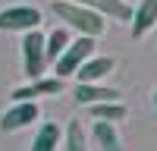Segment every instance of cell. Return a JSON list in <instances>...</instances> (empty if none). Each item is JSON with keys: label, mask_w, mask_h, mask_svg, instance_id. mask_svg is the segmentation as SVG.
<instances>
[{"label": "cell", "mask_w": 157, "mask_h": 151, "mask_svg": "<svg viewBox=\"0 0 157 151\" xmlns=\"http://www.w3.org/2000/svg\"><path fill=\"white\" fill-rule=\"evenodd\" d=\"M50 13H54V16H60L66 25H72L78 35H94V38H101L104 29H107V16H104V13H98L94 6H85V3L54 0V3H50Z\"/></svg>", "instance_id": "cell-1"}, {"label": "cell", "mask_w": 157, "mask_h": 151, "mask_svg": "<svg viewBox=\"0 0 157 151\" xmlns=\"http://www.w3.org/2000/svg\"><path fill=\"white\" fill-rule=\"evenodd\" d=\"M47 50H44V35L38 29H29L22 32V72L25 79H38V76L47 72Z\"/></svg>", "instance_id": "cell-2"}, {"label": "cell", "mask_w": 157, "mask_h": 151, "mask_svg": "<svg viewBox=\"0 0 157 151\" xmlns=\"http://www.w3.org/2000/svg\"><path fill=\"white\" fill-rule=\"evenodd\" d=\"M94 54V35H78V38H69V44L63 47V54L54 60V72L69 79V76L82 66V63Z\"/></svg>", "instance_id": "cell-3"}, {"label": "cell", "mask_w": 157, "mask_h": 151, "mask_svg": "<svg viewBox=\"0 0 157 151\" xmlns=\"http://www.w3.org/2000/svg\"><path fill=\"white\" fill-rule=\"evenodd\" d=\"M41 25V10L29 3H16L0 10V32H29Z\"/></svg>", "instance_id": "cell-4"}, {"label": "cell", "mask_w": 157, "mask_h": 151, "mask_svg": "<svg viewBox=\"0 0 157 151\" xmlns=\"http://www.w3.org/2000/svg\"><path fill=\"white\" fill-rule=\"evenodd\" d=\"M38 117H41V110H38L35 101H13V107L0 117V129L3 132H19L25 126H32Z\"/></svg>", "instance_id": "cell-5"}, {"label": "cell", "mask_w": 157, "mask_h": 151, "mask_svg": "<svg viewBox=\"0 0 157 151\" xmlns=\"http://www.w3.org/2000/svg\"><path fill=\"white\" fill-rule=\"evenodd\" d=\"M113 69H116V60L113 57H94V54H91L72 76H75L78 82H101V79H107Z\"/></svg>", "instance_id": "cell-6"}, {"label": "cell", "mask_w": 157, "mask_h": 151, "mask_svg": "<svg viewBox=\"0 0 157 151\" xmlns=\"http://www.w3.org/2000/svg\"><path fill=\"white\" fill-rule=\"evenodd\" d=\"M72 98L78 101V104H98V101H120V91L116 88H107L101 82H78L72 88Z\"/></svg>", "instance_id": "cell-7"}, {"label": "cell", "mask_w": 157, "mask_h": 151, "mask_svg": "<svg viewBox=\"0 0 157 151\" xmlns=\"http://www.w3.org/2000/svg\"><path fill=\"white\" fill-rule=\"evenodd\" d=\"M132 38H145L154 25H157V0H141V3L132 10Z\"/></svg>", "instance_id": "cell-8"}, {"label": "cell", "mask_w": 157, "mask_h": 151, "mask_svg": "<svg viewBox=\"0 0 157 151\" xmlns=\"http://www.w3.org/2000/svg\"><path fill=\"white\" fill-rule=\"evenodd\" d=\"M72 3L94 6V10L104 13L107 19H120V22H129V19H132V6H129L126 0H72Z\"/></svg>", "instance_id": "cell-9"}, {"label": "cell", "mask_w": 157, "mask_h": 151, "mask_svg": "<svg viewBox=\"0 0 157 151\" xmlns=\"http://www.w3.org/2000/svg\"><path fill=\"white\" fill-rule=\"evenodd\" d=\"M91 138H94V145L104 148V151H116V148H123V138H120V132H116V123H110V120H94Z\"/></svg>", "instance_id": "cell-10"}, {"label": "cell", "mask_w": 157, "mask_h": 151, "mask_svg": "<svg viewBox=\"0 0 157 151\" xmlns=\"http://www.w3.org/2000/svg\"><path fill=\"white\" fill-rule=\"evenodd\" d=\"M60 142H63V129L57 123H44L32 138V151H54Z\"/></svg>", "instance_id": "cell-11"}, {"label": "cell", "mask_w": 157, "mask_h": 151, "mask_svg": "<svg viewBox=\"0 0 157 151\" xmlns=\"http://www.w3.org/2000/svg\"><path fill=\"white\" fill-rule=\"evenodd\" d=\"M88 110H91L94 120H110V123L126 120V107L120 101H98V104H88Z\"/></svg>", "instance_id": "cell-12"}, {"label": "cell", "mask_w": 157, "mask_h": 151, "mask_svg": "<svg viewBox=\"0 0 157 151\" xmlns=\"http://www.w3.org/2000/svg\"><path fill=\"white\" fill-rule=\"evenodd\" d=\"M69 44V32L66 29H54L50 35H44V50H47V63H54L60 54H63V47Z\"/></svg>", "instance_id": "cell-13"}, {"label": "cell", "mask_w": 157, "mask_h": 151, "mask_svg": "<svg viewBox=\"0 0 157 151\" xmlns=\"http://www.w3.org/2000/svg\"><path fill=\"white\" fill-rule=\"evenodd\" d=\"M63 148H69V151H85L88 142H85V129H82V123L72 120L66 126V138H63Z\"/></svg>", "instance_id": "cell-14"}, {"label": "cell", "mask_w": 157, "mask_h": 151, "mask_svg": "<svg viewBox=\"0 0 157 151\" xmlns=\"http://www.w3.org/2000/svg\"><path fill=\"white\" fill-rule=\"evenodd\" d=\"M154 107H157V88H154Z\"/></svg>", "instance_id": "cell-15"}, {"label": "cell", "mask_w": 157, "mask_h": 151, "mask_svg": "<svg viewBox=\"0 0 157 151\" xmlns=\"http://www.w3.org/2000/svg\"><path fill=\"white\" fill-rule=\"evenodd\" d=\"M154 32H157V25H154Z\"/></svg>", "instance_id": "cell-16"}]
</instances>
